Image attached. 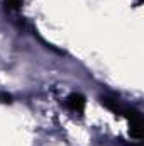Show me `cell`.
Segmentation results:
<instances>
[{"mask_svg":"<svg viewBox=\"0 0 144 146\" xmlns=\"http://www.w3.org/2000/svg\"><path fill=\"white\" fill-rule=\"evenodd\" d=\"M122 115H126L127 121H129L131 136L136 138V139H141V136H143V117H141V114L132 107H126Z\"/></svg>","mask_w":144,"mask_h":146,"instance_id":"obj_1","label":"cell"},{"mask_svg":"<svg viewBox=\"0 0 144 146\" xmlns=\"http://www.w3.org/2000/svg\"><path fill=\"white\" fill-rule=\"evenodd\" d=\"M66 106L68 109L75 112V114H81L85 109V99L80 95V94H71L68 99H66Z\"/></svg>","mask_w":144,"mask_h":146,"instance_id":"obj_2","label":"cell"},{"mask_svg":"<svg viewBox=\"0 0 144 146\" xmlns=\"http://www.w3.org/2000/svg\"><path fill=\"white\" fill-rule=\"evenodd\" d=\"M22 0H3V5L9 9V10H17L20 7Z\"/></svg>","mask_w":144,"mask_h":146,"instance_id":"obj_3","label":"cell"}]
</instances>
